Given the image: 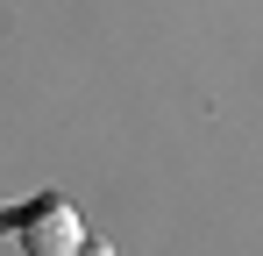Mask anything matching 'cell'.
<instances>
[{
    "mask_svg": "<svg viewBox=\"0 0 263 256\" xmlns=\"http://www.w3.org/2000/svg\"><path fill=\"white\" fill-rule=\"evenodd\" d=\"M79 256H114V249H107V242H79Z\"/></svg>",
    "mask_w": 263,
    "mask_h": 256,
    "instance_id": "obj_2",
    "label": "cell"
},
{
    "mask_svg": "<svg viewBox=\"0 0 263 256\" xmlns=\"http://www.w3.org/2000/svg\"><path fill=\"white\" fill-rule=\"evenodd\" d=\"M0 228L22 235V249H29V256H79V242H86L79 213L64 207L57 192H43L36 207H22V213H0Z\"/></svg>",
    "mask_w": 263,
    "mask_h": 256,
    "instance_id": "obj_1",
    "label": "cell"
}]
</instances>
